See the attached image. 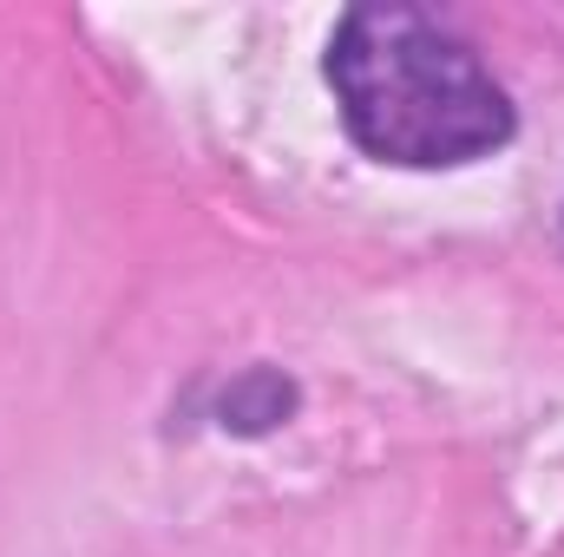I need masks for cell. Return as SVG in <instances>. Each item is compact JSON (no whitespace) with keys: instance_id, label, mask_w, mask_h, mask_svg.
Wrapping results in <instances>:
<instances>
[{"instance_id":"1","label":"cell","mask_w":564,"mask_h":557,"mask_svg":"<svg viewBox=\"0 0 564 557\" xmlns=\"http://www.w3.org/2000/svg\"><path fill=\"white\" fill-rule=\"evenodd\" d=\"M328 86L348 139L381 164L440 171L512 139L506 86L421 7H355L328 40Z\"/></svg>"}]
</instances>
